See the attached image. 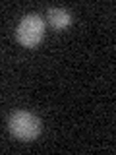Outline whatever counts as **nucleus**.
Returning <instances> with one entry per match:
<instances>
[{"mask_svg":"<svg viewBox=\"0 0 116 155\" xmlns=\"http://www.w3.org/2000/svg\"><path fill=\"white\" fill-rule=\"evenodd\" d=\"M45 37V21L39 14H27L21 21L18 23L16 39L21 47H37Z\"/></svg>","mask_w":116,"mask_h":155,"instance_id":"f257e3e1","label":"nucleus"},{"mask_svg":"<svg viewBox=\"0 0 116 155\" xmlns=\"http://www.w3.org/2000/svg\"><path fill=\"white\" fill-rule=\"evenodd\" d=\"M8 128L12 136H16L18 140L23 142H31L41 134V120L35 114L27 113V110H18L10 116L8 120Z\"/></svg>","mask_w":116,"mask_h":155,"instance_id":"f03ea898","label":"nucleus"},{"mask_svg":"<svg viewBox=\"0 0 116 155\" xmlns=\"http://www.w3.org/2000/svg\"><path fill=\"white\" fill-rule=\"evenodd\" d=\"M47 18H48V21H50V25L54 27V29H64L70 25V12H68L66 8H48V12H47Z\"/></svg>","mask_w":116,"mask_h":155,"instance_id":"7ed1b4c3","label":"nucleus"}]
</instances>
